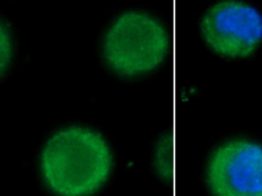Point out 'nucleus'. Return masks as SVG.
<instances>
[{
	"mask_svg": "<svg viewBox=\"0 0 262 196\" xmlns=\"http://www.w3.org/2000/svg\"><path fill=\"white\" fill-rule=\"evenodd\" d=\"M115 167V151L97 125L77 119L55 123L35 157L42 188L50 196H96Z\"/></svg>",
	"mask_w": 262,
	"mask_h": 196,
	"instance_id": "f257e3e1",
	"label": "nucleus"
},
{
	"mask_svg": "<svg viewBox=\"0 0 262 196\" xmlns=\"http://www.w3.org/2000/svg\"><path fill=\"white\" fill-rule=\"evenodd\" d=\"M169 45V25L162 14L147 7L127 6L116 10L101 27L96 56L111 77L139 81L164 68Z\"/></svg>",
	"mask_w": 262,
	"mask_h": 196,
	"instance_id": "f03ea898",
	"label": "nucleus"
},
{
	"mask_svg": "<svg viewBox=\"0 0 262 196\" xmlns=\"http://www.w3.org/2000/svg\"><path fill=\"white\" fill-rule=\"evenodd\" d=\"M203 180L211 196H262V139L235 132L209 150Z\"/></svg>",
	"mask_w": 262,
	"mask_h": 196,
	"instance_id": "7ed1b4c3",
	"label": "nucleus"
},
{
	"mask_svg": "<svg viewBox=\"0 0 262 196\" xmlns=\"http://www.w3.org/2000/svg\"><path fill=\"white\" fill-rule=\"evenodd\" d=\"M199 31L214 54L245 58L262 43V10L249 0H216L203 11Z\"/></svg>",
	"mask_w": 262,
	"mask_h": 196,
	"instance_id": "20e7f679",
	"label": "nucleus"
},
{
	"mask_svg": "<svg viewBox=\"0 0 262 196\" xmlns=\"http://www.w3.org/2000/svg\"><path fill=\"white\" fill-rule=\"evenodd\" d=\"M19 53V39L14 23L0 11V84L13 72Z\"/></svg>",
	"mask_w": 262,
	"mask_h": 196,
	"instance_id": "39448f33",
	"label": "nucleus"
},
{
	"mask_svg": "<svg viewBox=\"0 0 262 196\" xmlns=\"http://www.w3.org/2000/svg\"><path fill=\"white\" fill-rule=\"evenodd\" d=\"M167 131L161 132L155 141L152 150V162L156 172L164 182L167 180V165H169L167 163V157L169 158L167 154V149H169L167 146Z\"/></svg>",
	"mask_w": 262,
	"mask_h": 196,
	"instance_id": "423d86ee",
	"label": "nucleus"
}]
</instances>
